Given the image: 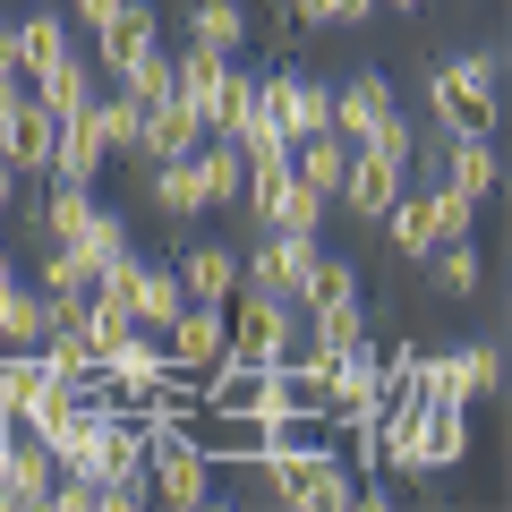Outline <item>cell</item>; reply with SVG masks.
Masks as SVG:
<instances>
[{
    "label": "cell",
    "mask_w": 512,
    "mask_h": 512,
    "mask_svg": "<svg viewBox=\"0 0 512 512\" xmlns=\"http://www.w3.org/2000/svg\"><path fill=\"white\" fill-rule=\"evenodd\" d=\"M146 197H154V214H171V222H197L205 214V188H197V163H188V154L146 163Z\"/></svg>",
    "instance_id": "24"
},
{
    "label": "cell",
    "mask_w": 512,
    "mask_h": 512,
    "mask_svg": "<svg viewBox=\"0 0 512 512\" xmlns=\"http://www.w3.org/2000/svg\"><path fill=\"white\" fill-rule=\"evenodd\" d=\"M419 197H427L436 239H478V197H470V188H453V180H419Z\"/></svg>",
    "instance_id": "31"
},
{
    "label": "cell",
    "mask_w": 512,
    "mask_h": 512,
    "mask_svg": "<svg viewBox=\"0 0 512 512\" xmlns=\"http://www.w3.org/2000/svg\"><path fill=\"white\" fill-rule=\"evenodd\" d=\"M393 103H402V94H393V77H384V69L342 77V86H333V137H342V146H367V128H376Z\"/></svg>",
    "instance_id": "13"
},
{
    "label": "cell",
    "mask_w": 512,
    "mask_h": 512,
    "mask_svg": "<svg viewBox=\"0 0 512 512\" xmlns=\"http://www.w3.org/2000/svg\"><path fill=\"white\" fill-rule=\"evenodd\" d=\"M0 77H18V26L0 18Z\"/></svg>",
    "instance_id": "40"
},
{
    "label": "cell",
    "mask_w": 512,
    "mask_h": 512,
    "mask_svg": "<svg viewBox=\"0 0 512 512\" xmlns=\"http://www.w3.org/2000/svg\"><path fill=\"white\" fill-rule=\"evenodd\" d=\"M316 256H325V239H316V231H256V239H239V282L299 299V282H308Z\"/></svg>",
    "instance_id": "4"
},
{
    "label": "cell",
    "mask_w": 512,
    "mask_h": 512,
    "mask_svg": "<svg viewBox=\"0 0 512 512\" xmlns=\"http://www.w3.org/2000/svg\"><path fill=\"white\" fill-rule=\"evenodd\" d=\"M444 180L487 205L495 197V137H453V146H444Z\"/></svg>",
    "instance_id": "30"
},
{
    "label": "cell",
    "mask_w": 512,
    "mask_h": 512,
    "mask_svg": "<svg viewBox=\"0 0 512 512\" xmlns=\"http://www.w3.org/2000/svg\"><path fill=\"white\" fill-rule=\"evenodd\" d=\"M410 137H419V120H410L402 103H393L376 128H367V146H376V154H393V163H410Z\"/></svg>",
    "instance_id": "36"
},
{
    "label": "cell",
    "mask_w": 512,
    "mask_h": 512,
    "mask_svg": "<svg viewBox=\"0 0 512 512\" xmlns=\"http://www.w3.org/2000/svg\"><path fill=\"white\" fill-rule=\"evenodd\" d=\"M282 9H291V18H299V9H308V0H282Z\"/></svg>",
    "instance_id": "44"
},
{
    "label": "cell",
    "mask_w": 512,
    "mask_h": 512,
    "mask_svg": "<svg viewBox=\"0 0 512 512\" xmlns=\"http://www.w3.org/2000/svg\"><path fill=\"white\" fill-rule=\"evenodd\" d=\"M180 427L197 453H214L222 470H239V461H256L265 453V410H214V402H180Z\"/></svg>",
    "instance_id": "6"
},
{
    "label": "cell",
    "mask_w": 512,
    "mask_h": 512,
    "mask_svg": "<svg viewBox=\"0 0 512 512\" xmlns=\"http://www.w3.org/2000/svg\"><path fill=\"white\" fill-rule=\"evenodd\" d=\"M299 18H308V26H367V18H376V0H308Z\"/></svg>",
    "instance_id": "37"
},
{
    "label": "cell",
    "mask_w": 512,
    "mask_h": 512,
    "mask_svg": "<svg viewBox=\"0 0 512 512\" xmlns=\"http://www.w3.org/2000/svg\"><path fill=\"white\" fill-rule=\"evenodd\" d=\"M419 444H427V478L470 461V410L461 402H419Z\"/></svg>",
    "instance_id": "18"
},
{
    "label": "cell",
    "mask_w": 512,
    "mask_h": 512,
    "mask_svg": "<svg viewBox=\"0 0 512 512\" xmlns=\"http://www.w3.org/2000/svg\"><path fill=\"white\" fill-rule=\"evenodd\" d=\"M495 86H504V52H453L427 69V120L453 128V137H495Z\"/></svg>",
    "instance_id": "1"
},
{
    "label": "cell",
    "mask_w": 512,
    "mask_h": 512,
    "mask_svg": "<svg viewBox=\"0 0 512 512\" xmlns=\"http://www.w3.org/2000/svg\"><path fill=\"white\" fill-rule=\"evenodd\" d=\"M146 487H154V504L188 512V504H222L231 495V470L214 453H197L171 419H146Z\"/></svg>",
    "instance_id": "2"
},
{
    "label": "cell",
    "mask_w": 512,
    "mask_h": 512,
    "mask_svg": "<svg viewBox=\"0 0 512 512\" xmlns=\"http://www.w3.org/2000/svg\"><path fill=\"white\" fill-rule=\"evenodd\" d=\"M9 26H18V77L52 69L60 52H77L69 43V9H26V18H9Z\"/></svg>",
    "instance_id": "23"
},
{
    "label": "cell",
    "mask_w": 512,
    "mask_h": 512,
    "mask_svg": "<svg viewBox=\"0 0 512 512\" xmlns=\"http://www.w3.org/2000/svg\"><path fill=\"white\" fill-rule=\"evenodd\" d=\"M410 188V171L393 163V154H376V146H350V163H342V188H333V205L342 214H359V222H376L384 205Z\"/></svg>",
    "instance_id": "9"
},
{
    "label": "cell",
    "mask_w": 512,
    "mask_h": 512,
    "mask_svg": "<svg viewBox=\"0 0 512 512\" xmlns=\"http://www.w3.org/2000/svg\"><path fill=\"white\" fill-rule=\"evenodd\" d=\"M0 86H9V77H0Z\"/></svg>",
    "instance_id": "45"
},
{
    "label": "cell",
    "mask_w": 512,
    "mask_h": 512,
    "mask_svg": "<svg viewBox=\"0 0 512 512\" xmlns=\"http://www.w3.org/2000/svg\"><path fill=\"white\" fill-rule=\"evenodd\" d=\"M69 248H77V256H86V274H103L111 256H120V248H128V214H120V205H94V214H86V222H77V239H69Z\"/></svg>",
    "instance_id": "32"
},
{
    "label": "cell",
    "mask_w": 512,
    "mask_h": 512,
    "mask_svg": "<svg viewBox=\"0 0 512 512\" xmlns=\"http://www.w3.org/2000/svg\"><path fill=\"white\" fill-rule=\"evenodd\" d=\"M171 265H180V291L188 299H231L239 291V248H231V239H188Z\"/></svg>",
    "instance_id": "17"
},
{
    "label": "cell",
    "mask_w": 512,
    "mask_h": 512,
    "mask_svg": "<svg viewBox=\"0 0 512 512\" xmlns=\"http://www.w3.org/2000/svg\"><path fill=\"white\" fill-rule=\"evenodd\" d=\"M111 9H120V0H69V26H86V35H94V26H111Z\"/></svg>",
    "instance_id": "39"
},
{
    "label": "cell",
    "mask_w": 512,
    "mask_h": 512,
    "mask_svg": "<svg viewBox=\"0 0 512 512\" xmlns=\"http://www.w3.org/2000/svg\"><path fill=\"white\" fill-rule=\"evenodd\" d=\"M316 308H359V265H350V256H316V265H308V282H299V316H316Z\"/></svg>",
    "instance_id": "26"
},
{
    "label": "cell",
    "mask_w": 512,
    "mask_h": 512,
    "mask_svg": "<svg viewBox=\"0 0 512 512\" xmlns=\"http://www.w3.org/2000/svg\"><path fill=\"white\" fill-rule=\"evenodd\" d=\"M111 146H103V128H94V111H69V120L52 128V180H103Z\"/></svg>",
    "instance_id": "16"
},
{
    "label": "cell",
    "mask_w": 512,
    "mask_h": 512,
    "mask_svg": "<svg viewBox=\"0 0 512 512\" xmlns=\"http://www.w3.org/2000/svg\"><path fill=\"white\" fill-rule=\"evenodd\" d=\"M384 9H402V18H410V9H427V0H384Z\"/></svg>",
    "instance_id": "43"
},
{
    "label": "cell",
    "mask_w": 512,
    "mask_h": 512,
    "mask_svg": "<svg viewBox=\"0 0 512 512\" xmlns=\"http://www.w3.org/2000/svg\"><path fill=\"white\" fill-rule=\"evenodd\" d=\"M180 308H188V291H180V265H163V256H137V282H128V325L163 333Z\"/></svg>",
    "instance_id": "15"
},
{
    "label": "cell",
    "mask_w": 512,
    "mask_h": 512,
    "mask_svg": "<svg viewBox=\"0 0 512 512\" xmlns=\"http://www.w3.org/2000/svg\"><path fill=\"white\" fill-rule=\"evenodd\" d=\"M188 43H205V52L239 60V52L256 43V18H248V0H197V9H188Z\"/></svg>",
    "instance_id": "19"
},
{
    "label": "cell",
    "mask_w": 512,
    "mask_h": 512,
    "mask_svg": "<svg viewBox=\"0 0 512 512\" xmlns=\"http://www.w3.org/2000/svg\"><path fill=\"white\" fill-rule=\"evenodd\" d=\"M86 111H94V128H103V146L120 154V163H137V128H146V103H137V94H120V86H103Z\"/></svg>",
    "instance_id": "27"
},
{
    "label": "cell",
    "mask_w": 512,
    "mask_h": 512,
    "mask_svg": "<svg viewBox=\"0 0 512 512\" xmlns=\"http://www.w3.org/2000/svg\"><path fill=\"white\" fill-rule=\"evenodd\" d=\"M154 43H163V18H154V0H120V9H111V26H94V69L120 77L128 60L154 52Z\"/></svg>",
    "instance_id": "11"
},
{
    "label": "cell",
    "mask_w": 512,
    "mask_h": 512,
    "mask_svg": "<svg viewBox=\"0 0 512 512\" xmlns=\"http://www.w3.org/2000/svg\"><path fill=\"white\" fill-rule=\"evenodd\" d=\"M111 86H120V94H137V103H163V94H171V43L137 52V60H128L120 77H111Z\"/></svg>",
    "instance_id": "35"
},
{
    "label": "cell",
    "mask_w": 512,
    "mask_h": 512,
    "mask_svg": "<svg viewBox=\"0 0 512 512\" xmlns=\"http://www.w3.org/2000/svg\"><path fill=\"white\" fill-rule=\"evenodd\" d=\"M43 367H52V376L60 384H103V350H94L86 342V333H77V325H52V333H43Z\"/></svg>",
    "instance_id": "25"
},
{
    "label": "cell",
    "mask_w": 512,
    "mask_h": 512,
    "mask_svg": "<svg viewBox=\"0 0 512 512\" xmlns=\"http://www.w3.org/2000/svg\"><path fill=\"white\" fill-rule=\"evenodd\" d=\"M9 205H18V163L0 154V214H9Z\"/></svg>",
    "instance_id": "41"
},
{
    "label": "cell",
    "mask_w": 512,
    "mask_h": 512,
    "mask_svg": "<svg viewBox=\"0 0 512 512\" xmlns=\"http://www.w3.org/2000/svg\"><path fill=\"white\" fill-rule=\"evenodd\" d=\"M222 316H231V350L239 359H291L299 350V299H282V291H256V282H239L231 299H222Z\"/></svg>",
    "instance_id": "3"
},
{
    "label": "cell",
    "mask_w": 512,
    "mask_h": 512,
    "mask_svg": "<svg viewBox=\"0 0 512 512\" xmlns=\"http://www.w3.org/2000/svg\"><path fill=\"white\" fill-rule=\"evenodd\" d=\"M52 128H60V120L26 94V77L0 86V154H9L18 171H52Z\"/></svg>",
    "instance_id": "8"
},
{
    "label": "cell",
    "mask_w": 512,
    "mask_h": 512,
    "mask_svg": "<svg viewBox=\"0 0 512 512\" xmlns=\"http://www.w3.org/2000/svg\"><path fill=\"white\" fill-rule=\"evenodd\" d=\"M325 214H333V197H325V188L291 180V188H282V205H274V222H265V231H316V239H325Z\"/></svg>",
    "instance_id": "34"
},
{
    "label": "cell",
    "mask_w": 512,
    "mask_h": 512,
    "mask_svg": "<svg viewBox=\"0 0 512 512\" xmlns=\"http://www.w3.org/2000/svg\"><path fill=\"white\" fill-rule=\"evenodd\" d=\"M103 86H111V77L94 69V52H60L52 69H35V77H26V94H35V103L52 111V120H69V111H86V103H94Z\"/></svg>",
    "instance_id": "12"
},
{
    "label": "cell",
    "mask_w": 512,
    "mask_h": 512,
    "mask_svg": "<svg viewBox=\"0 0 512 512\" xmlns=\"http://www.w3.org/2000/svg\"><path fill=\"white\" fill-rule=\"evenodd\" d=\"M248 103H256V77H248V69H239V60H231V69H222V86H214V94H205V103H197L205 137H231V128H239V111H248Z\"/></svg>",
    "instance_id": "33"
},
{
    "label": "cell",
    "mask_w": 512,
    "mask_h": 512,
    "mask_svg": "<svg viewBox=\"0 0 512 512\" xmlns=\"http://www.w3.org/2000/svg\"><path fill=\"white\" fill-rule=\"evenodd\" d=\"M9 282H18V248H9V239H0V291H9Z\"/></svg>",
    "instance_id": "42"
},
{
    "label": "cell",
    "mask_w": 512,
    "mask_h": 512,
    "mask_svg": "<svg viewBox=\"0 0 512 512\" xmlns=\"http://www.w3.org/2000/svg\"><path fill=\"white\" fill-rule=\"evenodd\" d=\"M43 333H52V291L18 274L9 291H0V350H35Z\"/></svg>",
    "instance_id": "20"
},
{
    "label": "cell",
    "mask_w": 512,
    "mask_h": 512,
    "mask_svg": "<svg viewBox=\"0 0 512 512\" xmlns=\"http://www.w3.org/2000/svg\"><path fill=\"white\" fill-rule=\"evenodd\" d=\"M256 111L282 128V137H316V128H333V86L308 69H274V77H256Z\"/></svg>",
    "instance_id": "5"
},
{
    "label": "cell",
    "mask_w": 512,
    "mask_h": 512,
    "mask_svg": "<svg viewBox=\"0 0 512 512\" xmlns=\"http://www.w3.org/2000/svg\"><path fill=\"white\" fill-rule=\"evenodd\" d=\"M188 163H197L205 214H214V205H239V188H248V163H239L231 137H197V146H188Z\"/></svg>",
    "instance_id": "22"
},
{
    "label": "cell",
    "mask_w": 512,
    "mask_h": 512,
    "mask_svg": "<svg viewBox=\"0 0 512 512\" xmlns=\"http://www.w3.org/2000/svg\"><path fill=\"white\" fill-rule=\"evenodd\" d=\"M419 265H427V291L436 299H478V282H487V256H478L470 239H436Z\"/></svg>",
    "instance_id": "21"
},
{
    "label": "cell",
    "mask_w": 512,
    "mask_h": 512,
    "mask_svg": "<svg viewBox=\"0 0 512 512\" xmlns=\"http://www.w3.org/2000/svg\"><path fill=\"white\" fill-rule=\"evenodd\" d=\"M86 214H94V188L86 180H52V197L35 205V248H43V239H77Z\"/></svg>",
    "instance_id": "29"
},
{
    "label": "cell",
    "mask_w": 512,
    "mask_h": 512,
    "mask_svg": "<svg viewBox=\"0 0 512 512\" xmlns=\"http://www.w3.org/2000/svg\"><path fill=\"white\" fill-rule=\"evenodd\" d=\"M222 350H231V316H222V299H188V308L163 325V359H171V376H188V384H197Z\"/></svg>",
    "instance_id": "7"
},
{
    "label": "cell",
    "mask_w": 512,
    "mask_h": 512,
    "mask_svg": "<svg viewBox=\"0 0 512 512\" xmlns=\"http://www.w3.org/2000/svg\"><path fill=\"white\" fill-rule=\"evenodd\" d=\"M461 350H470V384H478V402H487L495 384H504V350L495 342H461Z\"/></svg>",
    "instance_id": "38"
},
{
    "label": "cell",
    "mask_w": 512,
    "mask_h": 512,
    "mask_svg": "<svg viewBox=\"0 0 512 512\" xmlns=\"http://www.w3.org/2000/svg\"><path fill=\"white\" fill-rule=\"evenodd\" d=\"M205 137L197 103H180V94H163V103H146V128H137V171L146 163H171V154H188Z\"/></svg>",
    "instance_id": "14"
},
{
    "label": "cell",
    "mask_w": 512,
    "mask_h": 512,
    "mask_svg": "<svg viewBox=\"0 0 512 512\" xmlns=\"http://www.w3.org/2000/svg\"><path fill=\"white\" fill-rule=\"evenodd\" d=\"M376 222H384V239H393V256H410V265L436 248V222H427V197H419V188H402V197L384 205Z\"/></svg>",
    "instance_id": "28"
},
{
    "label": "cell",
    "mask_w": 512,
    "mask_h": 512,
    "mask_svg": "<svg viewBox=\"0 0 512 512\" xmlns=\"http://www.w3.org/2000/svg\"><path fill=\"white\" fill-rule=\"evenodd\" d=\"M69 384L43 367V350H0V419H18V427H35L43 410L60 402Z\"/></svg>",
    "instance_id": "10"
}]
</instances>
